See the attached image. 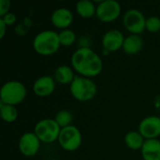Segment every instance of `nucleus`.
I'll use <instances>...</instances> for the list:
<instances>
[{"label":"nucleus","instance_id":"ddd939ff","mask_svg":"<svg viewBox=\"0 0 160 160\" xmlns=\"http://www.w3.org/2000/svg\"><path fill=\"white\" fill-rule=\"evenodd\" d=\"M55 88V83L51 76H42L36 80L33 85L34 93L38 97L50 96Z\"/></svg>","mask_w":160,"mask_h":160},{"label":"nucleus","instance_id":"aec40b11","mask_svg":"<svg viewBox=\"0 0 160 160\" xmlns=\"http://www.w3.org/2000/svg\"><path fill=\"white\" fill-rule=\"evenodd\" d=\"M59 41L62 46L68 47L71 46L76 40V34L70 29H64L60 33H58Z\"/></svg>","mask_w":160,"mask_h":160},{"label":"nucleus","instance_id":"f03ea898","mask_svg":"<svg viewBox=\"0 0 160 160\" xmlns=\"http://www.w3.org/2000/svg\"><path fill=\"white\" fill-rule=\"evenodd\" d=\"M60 45L58 33L52 30H44L38 33L33 41L35 51L44 56L52 55L56 52Z\"/></svg>","mask_w":160,"mask_h":160},{"label":"nucleus","instance_id":"f8f14e48","mask_svg":"<svg viewBox=\"0 0 160 160\" xmlns=\"http://www.w3.org/2000/svg\"><path fill=\"white\" fill-rule=\"evenodd\" d=\"M51 21L55 27L68 29V27L72 23L73 14L68 8H60L52 12L51 16Z\"/></svg>","mask_w":160,"mask_h":160},{"label":"nucleus","instance_id":"f257e3e1","mask_svg":"<svg viewBox=\"0 0 160 160\" xmlns=\"http://www.w3.org/2000/svg\"><path fill=\"white\" fill-rule=\"evenodd\" d=\"M73 68L82 77L98 76L102 70L101 58L90 48H79L71 55Z\"/></svg>","mask_w":160,"mask_h":160},{"label":"nucleus","instance_id":"6ab92c4d","mask_svg":"<svg viewBox=\"0 0 160 160\" xmlns=\"http://www.w3.org/2000/svg\"><path fill=\"white\" fill-rule=\"evenodd\" d=\"M0 113L2 119L8 123H12L16 121L18 117V111L15 108V106L4 104L1 102H0Z\"/></svg>","mask_w":160,"mask_h":160},{"label":"nucleus","instance_id":"9d476101","mask_svg":"<svg viewBox=\"0 0 160 160\" xmlns=\"http://www.w3.org/2000/svg\"><path fill=\"white\" fill-rule=\"evenodd\" d=\"M139 132L146 140L157 139L160 135V117L152 115L144 118L140 123Z\"/></svg>","mask_w":160,"mask_h":160},{"label":"nucleus","instance_id":"4be33fe9","mask_svg":"<svg viewBox=\"0 0 160 160\" xmlns=\"http://www.w3.org/2000/svg\"><path fill=\"white\" fill-rule=\"evenodd\" d=\"M146 29L149 32L157 33L160 30V19L157 16H151L146 19Z\"/></svg>","mask_w":160,"mask_h":160},{"label":"nucleus","instance_id":"9b49d317","mask_svg":"<svg viewBox=\"0 0 160 160\" xmlns=\"http://www.w3.org/2000/svg\"><path fill=\"white\" fill-rule=\"evenodd\" d=\"M125 38L122 32L117 29H112L105 33L102 38V46L108 52H115L123 48Z\"/></svg>","mask_w":160,"mask_h":160},{"label":"nucleus","instance_id":"423d86ee","mask_svg":"<svg viewBox=\"0 0 160 160\" xmlns=\"http://www.w3.org/2000/svg\"><path fill=\"white\" fill-rule=\"evenodd\" d=\"M58 142L63 149L66 151H75L82 144V134L81 131L74 126H68L61 128Z\"/></svg>","mask_w":160,"mask_h":160},{"label":"nucleus","instance_id":"412c9836","mask_svg":"<svg viewBox=\"0 0 160 160\" xmlns=\"http://www.w3.org/2000/svg\"><path fill=\"white\" fill-rule=\"evenodd\" d=\"M72 114L70 112L67 111V110H62L60 112H57V114L55 115V121L56 123L59 125V127L61 128L71 126V122H72Z\"/></svg>","mask_w":160,"mask_h":160},{"label":"nucleus","instance_id":"39448f33","mask_svg":"<svg viewBox=\"0 0 160 160\" xmlns=\"http://www.w3.org/2000/svg\"><path fill=\"white\" fill-rule=\"evenodd\" d=\"M61 128L52 119H43L37 123L35 126L34 133L39 139L40 142L45 143H51L58 140Z\"/></svg>","mask_w":160,"mask_h":160},{"label":"nucleus","instance_id":"393cba45","mask_svg":"<svg viewBox=\"0 0 160 160\" xmlns=\"http://www.w3.org/2000/svg\"><path fill=\"white\" fill-rule=\"evenodd\" d=\"M6 27H7V24L4 22V21L0 18V38H3L4 36H5V33H6Z\"/></svg>","mask_w":160,"mask_h":160},{"label":"nucleus","instance_id":"6e6552de","mask_svg":"<svg viewBox=\"0 0 160 160\" xmlns=\"http://www.w3.org/2000/svg\"><path fill=\"white\" fill-rule=\"evenodd\" d=\"M121 13V5L115 0L101 1L97 7L96 16L104 22H109L116 20Z\"/></svg>","mask_w":160,"mask_h":160},{"label":"nucleus","instance_id":"7ed1b4c3","mask_svg":"<svg viewBox=\"0 0 160 160\" xmlns=\"http://www.w3.org/2000/svg\"><path fill=\"white\" fill-rule=\"evenodd\" d=\"M69 88L73 98L79 101L91 100L98 92L96 83L91 79L82 76H76Z\"/></svg>","mask_w":160,"mask_h":160},{"label":"nucleus","instance_id":"5701e85b","mask_svg":"<svg viewBox=\"0 0 160 160\" xmlns=\"http://www.w3.org/2000/svg\"><path fill=\"white\" fill-rule=\"evenodd\" d=\"M10 8V1L9 0H0V16L3 17Z\"/></svg>","mask_w":160,"mask_h":160},{"label":"nucleus","instance_id":"0eeeda50","mask_svg":"<svg viewBox=\"0 0 160 160\" xmlns=\"http://www.w3.org/2000/svg\"><path fill=\"white\" fill-rule=\"evenodd\" d=\"M123 22L125 27L132 35H140L146 29V19L143 13L135 8H131L125 13Z\"/></svg>","mask_w":160,"mask_h":160},{"label":"nucleus","instance_id":"dca6fc26","mask_svg":"<svg viewBox=\"0 0 160 160\" xmlns=\"http://www.w3.org/2000/svg\"><path fill=\"white\" fill-rule=\"evenodd\" d=\"M54 77L56 81L62 84H71L73 80L75 79L74 72L71 68L68 66H59L54 71Z\"/></svg>","mask_w":160,"mask_h":160},{"label":"nucleus","instance_id":"a211bd4d","mask_svg":"<svg viewBox=\"0 0 160 160\" xmlns=\"http://www.w3.org/2000/svg\"><path fill=\"white\" fill-rule=\"evenodd\" d=\"M144 138L140 132L137 131H130L126 134L125 136V142L128 147H129L132 150H138L142 149L143 143H144Z\"/></svg>","mask_w":160,"mask_h":160},{"label":"nucleus","instance_id":"2eb2a0df","mask_svg":"<svg viewBox=\"0 0 160 160\" xmlns=\"http://www.w3.org/2000/svg\"><path fill=\"white\" fill-rule=\"evenodd\" d=\"M143 46V40L140 35H130L125 38L123 44V50L128 54L138 53Z\"/></svg>","mask_w":160,"mask_h":160},{"label":"nucleus","instance_id":"1a4fd4ad","mask_svg":"<svg viewBox=\"0 0 160 160\" xmlns=\"http://www.w3.org/2000/svg\"><path fill=\"white\" fill-rule=\"evenodd\" d=\"M40 147V141L34 132L24 133L19 141V150L25 157L35 156Z\"/></svg>","mask_w":160,"mask_h":160},{"label":"nucleus","instance_id":"4468645a","mask_svg":"<svg viewBox=\"0 0 160 160\" xmlns=\"http://www.w3.org/2000/svg\"><path fill=\"white\" fill-rule=\"evenodd\" d=\"M142 155L144 160H160V141L146 140L142 147Z\"/></svg>","mask_w":160,"mask_h":160},{"label":"nucleus","instance_id":"20e7f679","mask_svg":"<svg viewBox=\"0 0 160 160\" xmlns=\"http://www.w3.org/2000/svg\"><path fill=\"white\" fill-rule=\"evenodd\" d=\"M25 97L26 88L21 82L9 81L6 82L1 88V103L14 106L23 101Z\"/></svg>","mask_w":160,"mask_h":160},{"label":"nucleus","instance_id":"b1692460","mask_svg":"<svg viewBox=\"0 0 160 160\" xmlns=\"http://www.w3.org/2000/svg\"><path fill=\"white\" fill-rule=\"evenodd\" d=\"M1 19H2V20L4 21V22L7 24V26H8V25H12V24L16 22V16H15L13 13H10V12L7 13L5 16L1 17Z\"/></svg>","mask_w":160,"mask_h":160},{"label":"nucleus","instance_id":"f3484780","mask_svg":"<svg viewBox=\"0 0 160 160\" xmlns=\"http://www.w3.org/2000/svg\"><path fill=\"white\" fill-rule=\"evenodd\" d=\"M76 10L82 18H91L96 15L97 8L90 0H80L76 4Z\"/></svg>","mask_w":160,"mask_h":160}]
</instances>
